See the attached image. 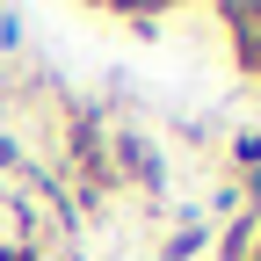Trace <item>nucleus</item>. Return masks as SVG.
<instances>
[{"instance_id": "nucleus-1", "label": "nucleus", "mask_w": 261, "mask_h": 261, "mask_svg": "<svg viewBox=\"0 0 261 261\" xmlns=\"http://www.w3.org/2000/svg\"><path fill=\"white\" fill-rule=\"evenodd\" d=\"M109 181H138L145 196H160L167 174H160V152H152L145 130H116V138H109Z\"/></svg>"}, {"instance_id": "nucleus-6", "label": "nucleus", "mask_w": 261, "mask_h": 261, "mask_svg": "<svg viewBox=\"0 0 261 261\" xmlns=\"http://www.w3.org/2000/svg\"><path fill=\"white\" fill-rule=\"evenodd\" d=\"M0 261H44V254L29 247V240H8V247H0Z\"/></svg>"}, {"instance_id": "nucleus-5", "label": "nucleus", "mask_w": 261, "mask_h": 261, "mask_svg": "<svg viewBox=\"0 0 261 261\" xmlns=\"http://www.w3.org/2000/svg\"><path fill=\"white\" fill-rule=\"evenodd\" d=\"M232 167H240V174L261 167V130H240V138H232Z\"/></svg>"}, {"instance_id": "nucleus-8", "label": "nucleus", "mask_w": 261, "mask_h": 261, "mask_svg": "<svg viewBox=\"0 0 261 261\" xmlns=\"http://www.w3.org/2000/svg\"><path fill=\"white\" fill-rule=\"evenodd\" d=\"M247 261H261V232H254V254H247Z\"/></svg>"}, {"instance_id": "nucleus-7", "label": "nucleus", "mask_w": 261, "mask_h": 261, "mask_svg": "<svg viewBox=\"0 0 261 261\" xmlns=\"http://www.w3.org/2000/svg\"><path fill=\"white\" fill-rule=\"evenodd\" d=\"M8 167H22V145L8 138V130H0V174H8Z\"/></svg>"}, {"instance_id": "nucleus-3", "label": "nucleus", "mask_w": 261, "mask_h": 261, "mask_svg": "<svg viewBox=\"0 0 261 261\" xmlns=\"http://www.w3.org/2000/svg\"><path fill=\"white\" fill-rule=\"evenodd\" d=\"M254 232H261V218L254 211H232V225L218 232V261H247L254 254Z\"/></svg>"}, {"instance_id": "nucleus-2", "label": "nucleus", "mask_w": 261, "mask_h": 261, "mask_svg": "<svg viewBox=\"0 0 261 261\" xmlns=\"http://www.w3.org/2000/svg\"><path fill=\"white\" fill-rule=\"evenodd\" d=\"M218 22H225V37H232V65L247 80H261V0H225Z\"/></svg>"}, {"instance_id": "nucleus-4", "label": "nucleus", "mask_w": 261, "mask_h": 261, "mask_svg": "<svg viewBox=\"0 0 261 261\" xmlns=\"http://www.w3.org/2000/svg\"><path fill=\"white\" fill-rule=\"evenodd\" d=\"M203 240H211V232H203V218H189L181 232L167 240V254H160V261H196V254H203Z\"/></svg>"}]
</instances>
